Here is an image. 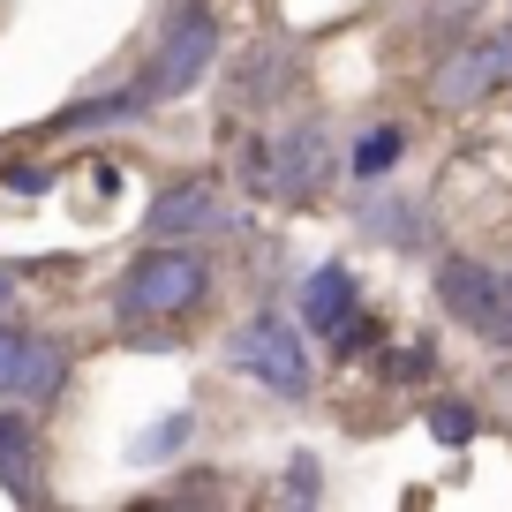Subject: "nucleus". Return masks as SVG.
Masks as SVG:
<instances>
[{
	"label": "nucleus",
	"instance_id": "obj_17",
	"mask_svg": "<svg viewBox=\"0 0 512 512\" xmlns=\"http://www.w3.org/2000/svg\"><path fill=\"white\" fill-rule=\"evenodd\" d=\"M430 369H437V339H422V332L384 354V377H392V384H415V377H430Z\"/></svg>",
	"mask_w": 512,
	"mask_h": 512
},
{
	"label": "nucleus",
	"instance_id": "obj_20",
	"mask_svg": "<svg viewBox=\"0 0 512 512\" xmlns=\"http://www.w3.org/2000/svg\"><path fill=\"white\" fill-rule=\"evenodd\" d=\"M0 181H8V189H23V196H38V189H53V166H38V159H8V166H0Z\"/></svg>",
	"mask_w": 512,
	"mask_h": 512
},
{
	"label": "nucleus",
	"instance_id": "obj_16",
	"mask_svg": "<svg viewBox=\"0 0 512 512\" xmlns=\"http://www.w3.org/2000/svg\"><path fill=\"white\" fill-rule=\"evenodd\" d=\"M31 347H38V332H23V324L0 317V392H16V400H23V369H31Z\"/></svg>",
	"mask_w": 512,
	"mask_h": 512
},
{
	"label": "nucleus",
	"instance_id": "obj_18",
	"mask_svg": "<svg viewBox=\"0 0 512 512\" xmlns=\"http://www.w3.org/2000/svg\"><path fill=\"white\" fill-rule=\"evenodd\" d=\"M430 437L437 445H467V437H475V407L467 400H437L430 407Z\"/></svg>",
	"mask_w": 512,
	"mask_h": 512
},
{
	"label": "nucleus",
	"instance_id": "obj_13",
	"mask_svg": "<svg viewBox=\"0 0 512 512\" xmlns=\"http://www.w3.org/2000/svg\"><path fill=\"white\" fill-rule=\"evenodd\" d=\"M400 151H407V128H400V121H377V128H362V136H354L347 166H354V181H384L392 166H400Z\"/></svg>",
	"mask_w": 512,
	"mask_h": 512
},
{
	"label": "nucleus",
	"instance_id": "obj_10",
	"mask_svg": "<svg viewBox=\"0 0 512 512\" xmlns=\"http://www.w3.org/2000/svg\"><path fill=\"white\" fill-rule=\"evenodd\" d=\"M151 113V91L128 83V91H98V98H76L68 113H53V136H83V128H121V121H144Z\"/></svg>",
	"mask_w": 512,
	"mask_h": 512
},
{
	"label": "nucleus",
	"instance_id": "obj_3",
	"mask_svg": "<svg viewBox=\"0 0 512 512\" xmlns=\"http://www.w3.org/2000/svg\"><path fill=\"white\" fill-rule=\"evenodd\" d=\"M302 332L309 324H294V317H249L234 339H226V362L241 369V377H256L264 392H279V400H309V347H302Z\"/></svg>",
	"mask_w": 512,
	"mask_h": 512
},
{
	"label": "nucleus",
	"instance_id": "obj_5",
	"mask_svg": "<svg viewBox=\"0 0 512 512\" xmlns=\"http://www.w3.org/2000/svg\"><path fill=\"white\" fill-rule=\"evenodd\" d=\"M211 61H219V16H211L204 0H174L166 38H159V53H151V68L136 83H144L151 98H181Z\"/></svg>",
	"mask_w": 512,
	"mask_h": 512
},
{
	"label": "nucleus",
	"instance_id": "obj_6",
	"mask_svg": "<svg viewBox=\"0 0 512 512\" xmlns=\"http://www.w3.org/2000/svg\"><path fill=\"white\" fill-rule=\"evenodd\" d=\"M497 91H512V31L452 46L445 68L430 76V106H445V113H467V106H482V98H497Z\"/></svg>",
	"mask_w": 512,
	"mask_h": 512
},
{
	"label": "nucleus",
	"instance_id": "obj_7",
	"mask_svg": "<svg viewBox=\"0 0 512 512\" xmlns=\"http://www.w3.org/2000/svg\"><path fill=\"white\" fill-rule=\"evenodd\" d=\"M144 226H151V241H189V234H219V226H241V219L226 211V189L211 174H189L151 204Z\"/></svg>",
	"mask_w": 512,
	"mask_h": 512
},
{
	"label": "nucleus",
	"instance_id": "obj_1",
	"mask_svg": "<svg viewBox=\"0 0 512 512\" xmlns=\"http://www.w3.org/2000/svg\"><path fill=\"white\" fill-rule=\"evenodd\" d=\"M204 294H211V264L189 256V249H174V241H159V249H144L121 272L113 317L121 324H174V317H189V309H204Z\"/></svg>",
	"mask_w": 512,
	"mask_h": 512
},
{
	"label": "nucleus",
	"instance_id": "obj_9",
	"mask_svg": "<svg viewBox=\"0 0 512 512\" xmlns=\"http://www.w3.org/2000/svg\"><path fill=\"white\" fill-rule=\"evenodd\" d=\"M354 317H362V287H354V272H347V264H317L309 287H302V324L324 332V339H339Z\"/></svg>",
	"mask_w": 512,
	"mask_h": 512
},
{
	"label": "nucleus",
	"instance_id": "obj_2",
	"mask_svg": "<svg viewBox=\"0 0 512 512\" xmlns=\"http://www.w3.org/2000/svg\"><path fill=\"white\" fill-rule=\"evenodd\" d=\"M241 181L256 196H279V204H317L324 181H332V144H324L317 121H294L279 128L272 144H249L241 151Z\"/></svg>",
	"mask_w": 512,
	"mask_h": 512
},
{
	"label": "nucleus",
	"instance_id": "obj_4",
	"mask_svg": "<svg viewBox=\"0 0 512 512\" xmlns=\"http://www.w3.org/2000/svg\"><path fill=\"white\" fill-rule=\"evenodd\" d=\"M437 302H445V317H460L475 339L512 347V272H505V264L445 256V264H437Z\"/></svg>",
	"mask_w": 512,
	"mask_h": 512
},
{
	"label": "nucleus",
	"instance_id": "obj_15",
	"mask_svg": "<svg viewBox=\"0 0 512 512\" xmlns=\"http://www.w3.org/2000/svg\"><path fill=\"white\" fill-rule=\"evenodd\" d=\"M189 430H196V415H166V422H151V430L136 437V467H159V460H174V452L189 445Z\"/></svg>",
	"mask_w": 512,
	"mask_h": 512
},
{
	"label": "nucleus",
	"instance_id": "obj_19",
	"mask_svg": "<svg viewBox=\"0 0 512 512\" xmlns=\"http://www.w3.org/2000/svg\"><path fill=\"white\" fill-rule=\"evenodd\" d=\"M279 490H287L294 505H317V497H324V475H317V460H309V452H294V460H287V482H279Z\"/></svg>",
	"mask_w": 512,
	"mask_h": 512
},
{
	"label": "nucleus",
	"instance_id": "obj_14",
	"mask_svg": "<svg viewBox=\"0 0 512 512\" xmlns=\"http://www.w3.org/2000/svg\"><path fill=\"white\" fill-rule=\"evenodd\" d=\"M61 377H68V339H38L31 369H23V400H61Z\"/></svg>",
	"mask_w": 512,
	"mask_h": 512
},
{
	"label": "nucleus",
	"instance_id": "obj_8",
	"mask_svg": "<svg viewBox=\"0 0 512 512\" xmlns=\"http://www.w3.org/2000/svg\"><path fill=\"white\" fill-rule=\"evenodd\" d=\"M287 83H294V46H287V38H264V46H249L234 61V76H226V106H234V113H264V106L287 98Z\"/></svg>",
	"mask_w": 512,
	"mask_h": 512
},
{
	"label": "nucleus",
	"instance_id": "obj_21",
	"mask_svg": "<svg viewBox=\"0 0 512 512\" xmlns=\"http://www.w3.org/2000/svg\"><path fill=\"white\" fill-rule=\"evenodd\" d=\"M16 302V272H8V264H0V309Z\"/></svg>",
	"mask_w": 512,
	"mask_h": 512
},
{
	"label": "nucleus",
	"instance_id": "obj_22",
	"mask_svg": "<svg viewBox=\"0 0 512 512\" xmlns=\"http://www.w3.org/2000/svg\"><path fill=\"white\" fill-rule=\"evenodd\" d=\"M497 400H505V415H512V369H505V377H497Z\"/></svg>",
	"mask_w": 512,
	"mask_h": 512
},
{
	"label": "nucleus",
	"instance_id": "obj_12",
	"mask_svg": "<svg viewBox=\"0 0 512 512\" xmlns=\"http://www.w3.org/2000/svg\"><path fill=\"white\" fill-rule=\"evenodd\" d=\"M362 226H369L377 241H392V249H422V241H430L422 211L400 204V196H362Z\"/></svg>",
	"mask_w": 512,
	"mask_h": 512
},
{
	"label": "nucleus",
	"instance_id": "obj_11",
	"mask_svg": "<svg viewBox=\"0 0 512 512\" xmlns=\"http://www.w3.org/2000/svg\"><path fill=\"white\" fill-rule=\"evenodd\" d=\"M0 490L8 497H38V437L16 415H0Z\"/></svg>",
	"mask_w": 512,
	"mask_h": 512
}]
</instances>
